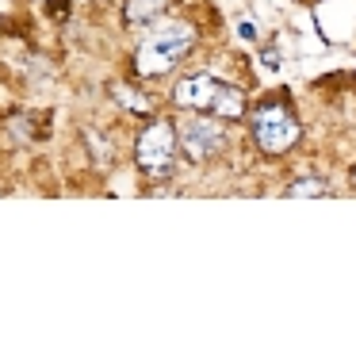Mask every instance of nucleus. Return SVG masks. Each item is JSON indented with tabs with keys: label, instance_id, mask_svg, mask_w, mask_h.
Here are the masks:
<instances>
[{
	"label": "nucleus",
	"instance_id": "f257e3e1",
	"mask_svg": "<svg viewBox=\"0 0 356 341\" xmlns=\"http://www.w3.org/2000/svg\"><path fill=\"white\" fill-rule=\"evenodd\" d=\"M195 47V27L184 19H161L134 47V73L138 77H165L172 73Z\"/></svg>",
	"mask_w": 356,
	"mask_h": 341
},
{
	"label": "nucleus",
	"instance_id": "f03ea898",
	"mask_svg": "<svg viewBox=\"0 0 356 341\" xmlns=\"http://www.w3.org/2000/svg\"><path fill=\"white\" fill-rule=\"evenodd\" d=\"M172 100L184 111H207L215 119H241L245 116V93L226 81H218L215 73H192V77L177 81Z\"/></svg>",
	"mask_w": 356,
	"mask_h": 341
},
{
	"label": "nucleus",
	"instance_id": "7ed1b4c3",
	"mask_svg": "<svg viewBox=\"0 0 356 341\" xmlns=\"http://www.w3.org/2000/svg\"><path fill=\"white\" fill-rule=\"evenodd\" d=\"M249 134H253V146L261 154L280 157L302 138V127L280 96H268V100L253 104V111H249Z\"/></svg>",
	"mask_w": 356,
	"mask_h": 341
},
{
	"label": "nucleus",
	"instance_id": "20e7f679",
	"mask_svg": "<svg viewBox=\"0 0 356 341\" xmlns=\"http://www.w3.org/2000/svg\"><path fill=\"white\" fill-rule=\"evenodd\" d=\"M177 150H180V134L169 119H154L149 127H142V134L134 138V165L142 177L149 180H165L177 169Z\"/></svg>",
	"mask_w": 356,
	"mask_h": 341
},
{
	"label": "nucleus",
	"instance_id": "39448f33",
	"mask_svg": "<svg viewBox=\"0 0 356 341\" xmlns=\"http://www.w3.org/2000/svg\"><path fill=\"white\" fill-rule=\"evenodd\" d=\"M177 134H180V146H184V154L192 157V161H211V157L226 146L222 123H215V116H207V111H203V116H188Z\"/></svg>",
	"mask_w": 356,
	"mask_h": 341
},
{
	"label": "nucleus",
	"instance_id": "423d86ee",
	"mask_svg": "<svg viewBox=\"0 0 356 341\" xmlns=\"http://www.w3.org/2000/svg\"><path fill=\"white\" fill-rule=\"evenodd\" d=\"M161 8H165V0H127V19H131V24H146V19H154Z\"/></svg>",
	"mask_w": 356,
	"mask_h": 341
},
{
	"label": "nucleus",
	"instance_id": "0eeeda50",
	"mask_svg": "<svg viewBox=\"0 0 356 341\" xmlns=\"http://www.w3.org/2000/svg\"><path fill=\"white\" fill-rule=\"evenodd\" d=\"M111 96H115V100H127L123 108H131V111H149V100H146V96H134L127 85H115V88H111Z\"/></svg>",
	"mask_w": 356,
	"mask_h": 341
},
{
	"label": "nucleus",
	"instance_id": "6e6552de",
	"mask_svg": "<svg viewBox=\"0 0 356 341\" xmlns=\"http://www.w3.org/2000/svg\"><path fill=\"white\" fill-rule=\"evenodd\" d=\"M287 192H330V184H325V180H295L291 188H287Z\"/></svg>",
	"mask_w": 356,
	"mask_h": 341
}]
</instances>
